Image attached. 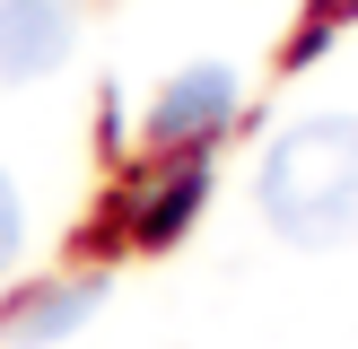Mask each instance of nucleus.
Returning a JSON list of instances; mask_svg holds the SVG:
<instances>
[{
	"label": "nucleus",
	"instance_id": "obj_1",
	"mask_svg": "<svg viewBox=\"0 0 358 349\" xmlns=\"http://www.w3.org/2000/svg\"><path fill=\"white\" fill-rule=\"evenodd\" d=\"M262 227L297 253H341L358 244V114H306L262 149L254 174Z\"/></svg>",
	"mask_w": 358,
	"mask_h": 349
},
{
	"label": "nucleus",
	"instance_id": "obj_2",
	"mask_svg": "<svg viewBox=\"0 0 358 349\" xmlns=\"http://www.w3.org/2000/svg\"><path fill=\"white\" fill-rule=\"evenodd\" d=\"M236 105H245V79H236L227 61L175 70V79L149 96V140H157V157H201L210 140L236 122Z\"/></svg>",
	"mask_w": 358,
	"mask_h": 349
},
{
	"label": "nucleus",
	"instance_id": "obj_3",
	"mask_svg": "<svg viewBox=\"0 0 358 349\" xmlns=\"http://www.w3.org/2000/svg\"><path fill=\"white\" fill-rule=\"evenodd\" d=\"M79 44V17L70 0H0V87H27L52 79Z\"/></svg>",
	"mask_w": 358,
	"mask_h": 349
},
{
	"label": "nucleus",
	"instance_id": "obj_4",
	"mask_svg": "<svg viewBox=\"0 0 358 349\" xmlns=\"http://www.w3.org/2000/svg\"><path fill=\"white\" fill-rule=\"evenodd\" d=\"M96 306H105V279H96V271H79V279H52V288H35L27 306H9L0 341H9V349H52V341H70V332H79Z\"/></svg>",
	"mask_w": 358,
	"mask_h": 349
},
{
	"label": "nucleus",
	"instance_id": "obj_5",
	"mask_svg": "<svg viewBox=\"0 0 358 349\" xmlns=\"http://www.w3.org/2000/svg\"><path fill=\"white\" fill-rule=\"evenodd\" d=\"M17 244H27V201H17V184H9V166H0V279H9V262H17Z\"/></svg>",
	"mask_w": 358,
	"mask_h": 349
}]
</instances>
